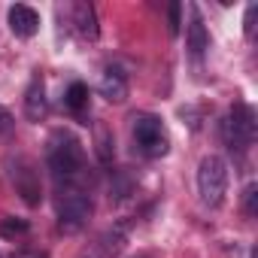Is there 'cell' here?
Instances as JSON below:
<instances>
[{"instance_id":"1","label":"cell","mask_w":258,"mask_h":258,"mask_svg":"<svg viewBox=\"0 0 258 258\" xmlns=\"http://www.w3.org/2000/svg\"><path fill=\"white\" fill-rule=\"evenodd\" d=\"M46 155H49V167H52V173H55L64 185H70V182L85 170V152H82V143H79L70 131H55V134L49 137V149H46Z\"/></svg>"},{"instance_id":"2","label":"cell","mask_w":258,"mask_h":258,"mask_svg":"<svg viewBox=\"0 0 258 258\" xmlns=\"http://www.w3.org/2000/svg\"><path fill=\"white\" fill-rule=\"evenodd\" d=\"M198 195H201V204L216 210L222 207L225 195H228V164L225 158L219 155H207L198 167Z\"/></svg>"},{"instance_id":"3","label":"cell","mask_w":258,"mask_h":258,"mask_svg":"<svg viewBox=\"0 0 258 258\" xmlns=\"http://www.w3.org/2000/svg\"><path fill=\"white\" fill-rule=\"evenodd\" d=\"M222 137L228 143V149L234 152H246L255 140V112L249 103H234L228 118L222 121Z\"/></svg>"},{"instance_id":"4","label":"cell","mask_w":258,"mask_h":258,"mask_svg":"<svg viewBox=\"0 0 258 258\" xmlns=\"http://www.w3.org/2000/svg\"><path fill=\"white\" fill-rule=\"evenodd\" d=\"M88 219H91V198L82 188L64 185L61 195H58V225H61V231L73 234V231L85 228Z\"/></svg>"},{"instance_id":"5","label":"cell","mask_w":258,"mask_h":258,"mask_svg":"<svg viewBox=\"0 0 258 258\" xmlns=\"http://www.w3.org/2000/svg\"><path fill=\"white\" fill-rule=\"evenodd\" d=\"M134 140H137L140 152L149 155V158H161V155H167V146H170L161 118L152 115V112H140V115H134Z\"/></svg>"},{"instance_id":"6","label":"cell","mask_w":258,"mask_h":258,"mask_svg":"<svg viewBox=\"0 0 258 258\" xmlns=\"http://www.w3.org/2000/svg\"><path fill=\"white\" fill-rule=\"evenodd\" d=\"M10 176H13V185H16V191L22 195V201L28 204V207H37L40 201H43V185H40V173H37V167L28 161V158H16V161H10Z\"/></svg>"},{"instance_id":"7","label":"cell","mask_w":258,"mask_h":258,"mask_svg":"<svg viewBox=\"0 0 258 258\" xmlns=\"http://www.w3.org/2000/svg\"><path fill=\"white\" fill-rule=\"evenodd\" d=\"M7 19H10V28H13V34H16V37H22V40L34 37V34L40 31V16H37V10H31V7H25V4H16V7H10Z\"/></svg>"},{"instance_id":"8","label":"cell","mask_w":258,"mask_h":258,"mask_svg":"<svg viewBox=\"0 0 258 258\" xmlns=\"http://www.w3.org/2000/svg\"><path fill=\"white\" fill-rule=\"evenodd\" d=\"M185 46H188V55L195 61L204 58V52L210 49V34L204 28V19L198 10H191V19H188V28H185Z\"/></svg>"},{"instance_id":"9","label":"cell","mask_w":258,"mask_h":258,"mask_svg":"<svg viewBox=\"0 0 258 258\" xmlns=\"http://www.w3.org/2000/svg\"><path fill=\"white\" fill-rule=\"evenodd\" d=\"M100 94L109 100V103H121L127 97V76L118 70V67H106L100 73V82H97Z\"/></svg>"},{"instance_id":"10","label":"cell","mask_w":258,"mask_h":258,"mask_svg":"<svg viewBox=\"0 0 258 258\" xmlns=\"http://www.w3.org/2000/svg\"><path fill=\"white\" fill-rule=\"evenodd\" d=\"M46 112H49L46 85H43V79H40V76H34V79H31V85H28V91H25V115H28L31 121H43V118H46Z\"/></svg>"},{"instance_id":"11","label":"cell","mask_w":258,"mask_h":258,"mask_svg":"<svg viewBox=\"0 0 258 258\" xmlns=\"http://www.w3.org/2000/svg\"><path fill=\"white\" fill-rule=\"evenodd\" d=\"M73 25H76L79 37L97 40V16H94L91 4H73Z\"/></svg>"},{"instance_id":"12","label":"cell","mask_w":258,"mask_h":258,"mask_svg":"<svg viewBox=\"0 0 258 258\" xmlns=\"http://www.w3.org/2000/svg\"><path fill=\"white\" fill-rule=\"evenodd\" d=\"M64 103H67L73 112H82V109L88 106V88H85L82 82H73V85L67 88V94H64Z\"/></svg>"},{"instance_id":"13","label":"cell","mask_w":258,"mask_h":258,"mask_svg":"<svg viewBox=\"0 0 258 258\" xmlns=\"http://www.w3.org/2000/svg\"><path fill=\"white\" fill-rule=\"evenodd\" d=\"M109 146H112V137H109V131H106V127H97V155H100V161H103V164H109V161H112V152H109Z\"/></svg>"},{"instance_id":"14","label":"cell","mask_w":258,"mask_h":258,"mask_svg":"<svg viewBox=\"0 0 258 258\" xmlns=\"http://www.w3.org/2000/svg\"><path fill=\"white\" fill-rule=\"evenodd\" d=\"M25 231H28L25 219H7V222H0V234H4V237H16V234H25Z\"/></svg>"},{"instance_id":"15","label":"cell","mask_w":258,"mask_h":258,"mask_svg":"<svg viewBox=\"0 0 258 258\" xmlns=\"http://www.w3.org/2000/svg\"><path fill=\"white\" fill-rule=\"evenodd\" d=\"M179 13H182V7H179V4H170L167 19H170V34H173V37L179 34V25H182V22H179Z\"/></svg>"},{"instance_id":"16","label":"cell","mask_w":258,"mask_h":258,"mask_svg":"<svg viewBox=\"0 0 258 258\" xmlns=\"http://www.w3.org/2000/svg\"><path fill=\"white\" fill-rule=\"evenodd\" d=\"M255 185H246V191H243V207H246V216H255Z\"/></svg>"},{"instance_id":"17","label":"cell","mask_w":258,"mask_h":258,"mask_svg":"<svg viewBox=\"0 0 258 258\" xmlns=\"http://www.w3.org/2000/svg\"><path fill=\"white\" fill-rule=\"evenodd\" d=\"M13 127H16V118L10 115V109H4V106H0V134H10Z\"/></svg>"},{"instance_id":"18","label":"cell","mask_w":258,"mask_h":258,"mask_svg":"<svg viewBox=\"0 0 258 258\" xmlns=\"http://www.w3.org/2000/svg\"><path fill=\"white\" fill-rule=\"evenodd\" d=\"M255 13H258V7L252 4V7L246 10V19H243V25H246V37H252V31H255Z\"/></svg>"},{"instance_id":"19","label":"cell","mask_w":258,"mask_h":258,"mask_svg":"<svg viewBox=\"0 0 258 258\" xmlns=\"http://www.w3.org/2000/svg\"><path fill=\"white\" fill-rule=\"evenodd\" d=\"M43 258H46V255H43Z\"/></svg>"}]
</instances>
